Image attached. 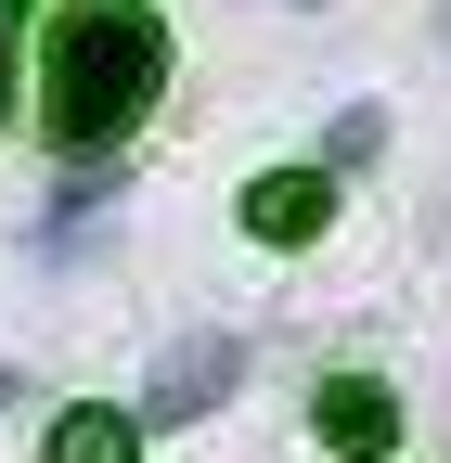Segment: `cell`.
I'll use <instances>...</instances> for the list:
<instances>
[{"label": "cell", "mask_w": 451, "mask_h": 463, "mask_svg": "<svg viewBox=\"0 0 451 463\" xmlns=\"http://www.w3.org/2000/svg\"><path fill=\"white\" fill-rule=\"evenodd\" d=\"M0 39H14V0H0Z\"/></svg>", "instance_id": "obj_7"}, {"label": "cell", "mask_w": 451, "mask_h": 463, "mask_svg": "<svg viewBox=\"0 0 451 463\" xmlns=\"http://www.w3.org/2000/svg\"><path fill=\"white\" fill-rule=\"evenodd\" d=\"M0 412H14V373H0Z\"/></svg>", "instance_id": "obj_6"}, {"label": "cell", "mask_w": 451, "mask_h": 463, "mask_svg": "<svg viewBox=\"0 0 451 463\" xmlns=\"http://www.w3.org/2000/svg\"><path fill=\"white\" fill-rule=\"evenodd\" d=\"M322 219H335V181H322V167H271V181L245 194V232H258V245H310Z\"/></svg>", "instance_id": "obj_4"}, {"label": "cell", "mask_w": 451, "mask_h": 463, "mask_svg": "<svg viewBox=\"0 0 451 463\" xmlns=\"http://www.w3.org/2000/svg\"><path fill=\"white\" fill-rule=\"evenodd\" d=\"M310 425H322V450H387V438H400V399H387L374 373H322V399H310Z\"/></svg>", "instance_id": "obj_3"}, {"label": "cell", "mask_w": 451, "mask_h": 463, "mask_svg": "<svg viewBox=\"0 0 451 463\" xmlns=\"http://www.w3.org/2000/svg\"><path fill=\"white\" fill-rule=\"evenodd\" d=\"M52 463H142V425L130 412H65L52 425Z\"/></svg>", "instance_id": "obj_5"}, {"label": "cell", "mask_w": 451, "mask_h": 463, "mask_svg": "<svg viewBox=\"0 0 451 463\" xmlns=\"http://www.w3.org/2000/svg\"><path fill=\"white\" fill-rule=\"evenodd\" d=\"M155 78H168L155 14H130V0H91V14H65V26H52V52H39V116H52V142L103 155V142H130V129H142Z\"/></svg>", "instance_id": "obj_1"}, {"label": "cell", "mask_w": 451, "mask_h": 463, "mask_svg": "<svg viewBox=\"0 0 451 463\" xmlns=\"http://www.w3.org/2000/svg\"><path fill=\"white\" fill-rule=\"evenodd\" d=\"M233 386H245V335H219V322H206V335H181V347L155 361V399H142V425H206Z\"/></svg>", "instance_id": "obj_2"}]
</instances>
